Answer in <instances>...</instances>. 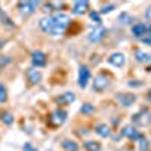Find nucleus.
I'll list each match as a JSON object with an SVG mask.
<instances>
[{
    "mask_svg": "<svg viewBox=\"0 0 151 151\" xmlns=\"http://www.w3.org/2000/svg\"><path fill=\"white\" fill-rule=\"evenodd\" d=\"M53 20H55V33L53 36H60L67 32V29L71 24V17L64 14V12H58L53 14Z\"/></svg>",
    "mask_w": 151,
    "mask_h": 151,
    "instance_id": "nucleus-1",
    "label": "nucleus"
},
{
    "mask_svg": "<svg viewBox=\"0 0 151 151\" xmlns=\"http://www.w3.org/2000/svg\"><path fill=\"white\" fill-rule=\"evenodd\" d=\"M132 125L134 127H150L151 125V110L148 107H142L139 112L132 115Z\"/></svg>",
    "mask_w": 151,
    "mask_h": 151,
    "instance_id": "nucleus-2",
    "label": "nucleus"
},
{
    "mask_svg": "<svg viewBox=\"0 0 151 151\" xmlns=\"http://www.w3.org/2000/svg\"><path fill=\"white\" fill-rule=\"evenodd\" d=\"M107 35V29L103 26V24H95L94 27L89 29V32H88L86 38L88 41L92 42V44H100Z\"/></svg>",
    "mask_w": 151,
    "mask_h": 151,
    "instance_id": "nucleus-3",
    "label": "nucleus"
},
{
    "mask_svg": "<svg viewBox=\"0 0 151 151\" xmlns=\"http://www.w3.org/2000/svg\"><path fill=\"white\" fill-rule=\"evenodd\" d=\"M109 86H110V77L106 73H98L92 80V89L97 94H103L104 91H107Z\"/></svg>",
    "mask_w": 151,
    "mask_h": 151,
    "instance_id": "nucleus-4",
    "label": "nucleus"
},
{
    "mask_svg": "<svg viewBox=\"0 0 151 151\" xmlns=\"http://www.w3.org/2000/svg\"><path fill=\"white\" fill-rule=\"evenodd\" d=\"M115 101H116L121 107L129 109V107H132V106L137 101V94H134V92H129V91L116 92V94H115Z\"/></svg>",
    "mask_w": 151,
    "mask_h": 151,
    "instance_id": "nucleus-5",
    "label": "nucleus"
},
{
    "mask_svg": "<svg viewBox=\"0 0 151 151\" xmlns=\"http://www.w3.org/2000/svg\"><path fill=\"white\" fill-rule=\"evenodd\" d=\"M119 134L121 136H124L125 139H129V141H133V142H139L142 137H144V134L137 130L134 125H132V124H129V125H124V127L121 129V132H119Z\"/></svg>",
    "mask_w": 151,
    "mask_h": 151,
    "instance_id": "nucleus-6",
    "label": "nucleus"
},
{
    "mask_svg": "<svg viewBox=\"0 0 151 151\" xmlns=\"http://www.w3.org/2000/svg\"><path fill=\"white\" fill-rule=\"evenodd\" d=\"M67 118H68V112L64 107H58L50 113V124L55 125V127H59V125L65 124Z\"/></svg>",
    "mask_w": 151,
    "mask_h": 151,
    "instance_id": "nucleus-7",
    "label": "nucleus"
},
{
    "mask_svg": "<svg viewBox=\"0 0 151 151\" xmlns=\"http://www.w3.org/2000/svg\"><path fill=\"white\" fill-rule=\"evenodd\" d=\"M91 82V70L88 65H80L79 67V76H77V85L80 89H86L88 85Z\"/></svg>",
    "mask_w": 151,
    "mask_h": 151,
    "instance_id": "nucleus-8",
    "label": "nucleus"
},
{
    "mask_svg": "<svg viewBox=\"0 0 151 151\" xmlns=\"http://www.w3.org/2000/svg\"><path fill=\"white\" fill-rule=\"evenodd\" d=\"M30 62H32V67L36 70L44 68L47 65V55L42 50H33L30 55Z\"/></svg>",
    "mask_w": 151,
    "mask_h": 151,
    "instance_id": "nucleus-9",
    "label": "nucleus"
},
{
    "mask_svg": "<svg viewBox=\"0 0 151 151\" xmlns=\"http://www.w3.org/2000/svg\"><path fill=\"white\" fill-rule=\"evenodd\" d=\"M38 26H40V29L44 33L53 36V33H55V20H53V15H45V17L40 18Z\"/></svg>",
    "mask_w": 151,
    "mask_h": 151,
    "instance_id": "nucleus-10",
    "label": "nucleus"
},
{
    "mask_svg": "<svg viewBox=\"0 0 151 151\" xmlns=\"http://www.w3.org/2000/svg\"><path fill=\"white\" fill-rule=\"evenodd\" d=\"M76 100H77L76 94L71 92V91H67V92H62L60 95H58V97L55 98V101H56V104H58L59 107H65V106L73 104Z\"/></svg>",
    "mask_w": 151,
    "mask_h": 151,
    "instance_id": "nucleus-11",
    "label": "nucleus"
},
{
    "mask_svg": "<svg viewBox=\"0 0 151 151\" xmlns=\"http://www.w3.org/2000/svg\"><path fill=\"white\" fill-rule=\"evenodd\" d=\"M125 62H127V58H125V55L122 52H113L107 58V64H110L115 68H122L125 65Z\"/></svg>",
    "mask_w": 151,
    "mask_h": 151,
    "instance_id": "nucleus-12",
    "label": "nucleus"
},
{
    "mask_svg": "<svg viewBox=\"0 0 151 151\" xmlns=\"http://www.w3.org/2000/svg\"><path fill=\"white\" fill-rule=\"evenodd\" d=\"M18 11L20 14L27 17V15H32L36 12L38 6H40V2H18Z\"/></svg>",
    "mask_w": 151,
    "mask_h": 151,
    "instance_id": "nucleus-13",
    "label": "nucleus"
},
{
    "mask_svg": "<svg viewBox=\"0 0 151 151\" xmlns=\"http://www.w3.org/2000/svg\"><path fill=\"white\" fill-rule=\"evenodd\" d=\"M148 33V24L142 23V21H136L132 26V35L136 40H142V38Z\"/></svg>",
    "mask_w": 151,
    "mask_h": 151,
    "instance_id": "nucleus-14",
    "label": "nucleus"
},
{
    "mask_svg": "<svg viewBox=\"0 0 151 151\" xmlns=\"http://www.w3.org/2000/svg\"><path fill=\"white\" fill-rule=\"evenodd\" d=\"M24 74H26V79H27V82H29L30 85H40L41 80H42V73H41L40 70L33 68V67L27 68Z\"/></svg>",
    "mask_w": 151,
    "mask_h": 151,
    "instance_id": "nucleus-15",
    "label": "nucleus"
},
{
    "mask_svg": "<svg viewBox=\"0 0 151 151\" xmlns=\"http://www.w3.org/2000/svg\"><path fill=\"white\" fill-rule=\"evenodd\" d=\"M71 12H73V15H85L86 12H89V2H86V0H77V2H74Z\"/></svg>",
    "mask_w": 151,
    "mask_h": 151,
    "instance_id": "nucleus-16",
    "label": "nucleus"
},
{
    "mask_svg": "<svg viewBox=\"0 0 151 151\" xmlns=\"http://www.w3.org/2000/svg\"><path fill=\"white\" fill-rule=\"evenodd\" d=\"M94 133H95L98 137H101V139H106V137H110V134H112V129H110V125H109V124H106V122H100V124L95 125Z\"/></svg>",
    "mask_w": 151,
    "mask_h": 151,
    "instance_id": "nucleus-17",
    "label": "nucleus"
},
{
    "mask_svg": "<svg viewBox=\"0 0 151 151\" xmlns=\"http://www.w3.org/2000/svg\"><path fill=\"white\" fill-rule=\"evenodd\" d=\"M59 147H60L62 151H79L80 150V145L76 142L74 139H68V137H67V139H62Z\"/></svg>",
    "mask_w": 151,
    "mask_h": 151,
    "instance_id": "nucleus-18",
    "label": "nucleus"
},
{
    "mask_svg": "<svg viewBox=\"0 0 151 151\" xmlns=\"http://www.w3.org/2000/svg\"><path fill=\"white\" fill-rule=\"evenodd\" d=\"M134 60L139 62V64H144V65L151 64V53H147L144 50L137 48V50H134Z\"/></svg>",
    "mask_w": 151,
    "mask_h": 151,
    "instance_id": "nucleus-19",
    "label": "nucleus"
},
{
    "mask_svg": "<svg viewBox=\"0 0 151 151\" xmlns=\"http://www.w3.org/2000/svg\"><path fill=\"white\" fill-rule=\"evenodd\" d=\"M83 150L85 151H101L103 145H101V142H98V141L88 139V141L83 142Z\"/></svg>",
    "mask_w": 151,
    "mask_h": 151,
    "instance_id": "nucleus-20",
    "label": "nucleus"
},
{
    "mask_svg": "<svg viewBox=\"0 0 151 151\" xmlns=\"http://www.w3.org/2000/svg\"><path fill=\"white\" fill-rule=\"evenodd\" d=\"M0 121H2L6 127H9V125H12L14 121H15L14 113L9 112V110H2V112H0Z\"/></svg>",
    "mask_w": 151,
    "mask_h": 151,
    "instance_id": "nucleus-21",
    "label": "nucleus"
},
{
    "mask_svg": "<svg viewBox=\"0 0 151 151\" xmlns=\"http://www.w3.org/2000/svg\"><path fill=\"white\" fill-rule=\"evenodd\" d=\"M118 20H119V23L125 24V26H133L134 17H133L132 14H129V12H125V11H124V12H121V14H119Z\"/></svg>",
    "mask_w": 151,
    "mask_h": 151,
    "instance_id": "nucleus-22",
    "label": "nucleus"
},
{
    "mask_svg": "<svg viewBox=\"0 0 151 151\" xmlns=\"http://www.w3.org/2000/svg\"><path fill=\"white\" fill-rule=\"evenodd\" d=\"M95 112V106L91 104V103H83L82 107H80V113L82 115H92Z\"/></svg>",
    "mask_w": 151,
    "mask_h": 151,
    "instance_id": "nucleus-23",
    "label": "nucleus"
},
{
    "mask_svg": "<svg viewBox=\"0 0 151 151\" xmlns=\"http://www.w3.org/2000/svg\"><path fill=\"white\" fill-rule=\"evenodd\" d=\"M115 8H116V3H103L101 6H100L98 12H100V15H103V14H109V12H112Z\"/></svg>",
    "mask_w": 151,
    "mask_h": 151,
    "instance_id": "nucleus-24",
    "label": "nucleus"
},
{
    "mask_svg": "<svg viewBox=\"0 0 151 151\" xmlns=\"http://www.w3.org/2000/svg\"><path fill=\"white\" fill-rule=\"evenodd\" d=\"M89 20H91L92 23H95V24H101V23H103L101 15H100V12H98V11H95V9L89 11Z\"/></svg>",
    "mask_w": 151,
    "mask_h": 151,
    "instance_id": "nucleus-25",
    "label": "nucleus"
},
{
    "mask_svg": "<svg viewBox=\"0 0 151 151\" xmlns=\"http://www.w3.org/2000/svg\"><path fill=\"white\" fill-rule=\"evenodd\" d=\"M8 101V89L6 86L0 82V104H5Z\"/></svg>",
    "mask_w": 151,
    "mask_h": 151,
    "instance_id": "nucleus-26",
    "label": "nucleus"
},
{
    "mask_svg": "<svg viewBox=\"0 0 151 151\" xmlns=\"http://www.w3.org/2000/svg\"><path fill=\"white\" fill-rule=\"evenodd\" d=\"M0 18H2V23L5 24V26H8V27H14V26H15V24L12 23V21H11V20H9V18H8V17L3 14L2 11H0Z\"/></svg>",
    "mask_w": 151,
    "mask_h": 151,
    "instance_id": "nucleus-27",
    "label": "nucleus"
},
{
    "mask_svg": "<svg viewBox=\"0 0 151 151\" xmlns=\"http://www.w3.org/2000/svg\"><path fill=\"white\" fill-rule=\"evenodd\" d=\"M21 150H23V151H40L32 142H24L23 147H21Z\"/></svg>",
    "mask_w": 151,
    "mask_h": 151,
    "instance_id": "nucleus-28",
    "label": "nucleus"
},
{
    "mask_svg": "<svg viewBox=\"0 0 151 151\" xmlns=\"http://www.w3.org/2000/svg\"><path fill=\"white\" fill-rule=\"evenodd\" d=\"M148 148H150V142H148V139L142 137V139L139 141V150H141V151H148Z\"/></svg>",
    "mask_w": 151,
    "mask_h": 151,
    "instance_id": "nucleus-29",
    "label": "nucleus"
},
{
    "mask_svg": "<svg viewBox=\"0 0 151 151\" xmlns=\"http://www.w3.org/2000/svg\"><path fill=\"white\" fill-rule=\"evenodd\" d=\"M137 82H139V80H130V82H129V86H130V88H141L142 83H137Z\"/></svg>",
    "mask_w": 151,
    "mask_h": 151,
    "instance_id": "nucleus-30",
    "label": "nucleus"
},
{
    "mask_svg": "<svg viewBox=\"0 0 151 151\" xmlns=\"http://www.w3.org/2000/svg\"><path fill=\"white\" fill-rule=\"evenodd\" d=\"M145 18H147L148 21H151V5L145 9Z\"/></svg>",
    "mask_w": 151,
    "mask_h": 151,
    "instance_id": "nucleus-31",
    "label": "nucleus"
},
{
    "mask_svg": "<svg viewBox=\"0 0 151 151\" xmlns=\"http://www.w3.org/2000/svg\"><path fill=\"white\" fill-rule=\"evenodd\" d=\"M147 98H148V100H150V101H151V89L148 91V94H147Z\"/></svg>",
    "mask_w": 151,
    "mask_h": 151,
    "instance_id": "nucleus-32",
    "label": "nucleus"
},
{
    "mask_svg": "<svg viewBox=\"0 0 151 151\" xmlns=\"http://www.w3.org/2000/svg\"><path fill=\"white\" fill-rule=\"evenodd\" d=\"M3 44H5V40H0V48L3 47Z\"/></svg>",
    "mask_w": 151,
    "mask_h": 151,
    "instance_id": "nucleus-33",
    "label": "nucleus"
},
{
    "mask_svg": "<svg viewBox=\"0 0 151 151\" xmlns=\"http://www.w3.org/2000/svg\"><path fill=\"white\" fill-rule=\"evenodd\" d=\"M147 71H148V73H151V65H150V67L147 68Z\"/></svg>",
    "mask_w": 151,
    "mask_h": 151,
    "instance_id": "nucleus-34",
    "label": "nucleus"
}]
</instances>
